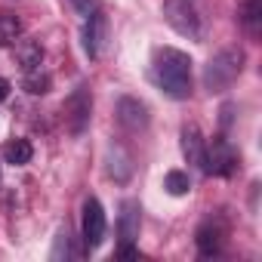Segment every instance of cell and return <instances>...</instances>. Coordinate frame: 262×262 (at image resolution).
Returning a JSON list of instances; mask_svg holds the SVG:
<instances>
[{
	"instance_id": "1",
	"label": "cell",
	"mask_w": 262,
	"mask_h": 262,
	"mask_svg": "<svg viewBox=\"0 0 262 262\" xmlns=\"http://www.w3.org/2000/svg\"><path fill=\"white\" fill-rule=\"evenodd\" d=\"M155 80L170 99H188L191 96V59L182 50L164 47L155 56Z\"/></svg>"
},
{
	"instance_id": "2",
	"label": "cell",
	"mask_w": 262,
	"mask_h": 262,
	"mask_svg": "<svg viewBox=\"0 0 262 262\" xmlns=\"http://www.w3.org/2000/svg\"><path fill=\"white\" fill-rule=\"evenodd\" d=\"M241 71H244V50H222V53H216L207 62L204 86L210 93H222V90H228L241 77Z\"/></svg>"
},
{
	"instance_id": "3",
	"label": "cell",
	"mask_w": 262,
	"mask_h": 262,
	"mask_svg": "<svg viewBox=\"0 0 262 262\" xmlns=\"http://www.w3.org/2000/svg\"><path fill=\"white\" fill-rule=\"evenodd\" d=\"M164 19L188 40H204V16L194 0H164Z\"/></svg>"
},
{
	"instance_id": "4",
	"label": "cell",
	"mask_w": 262,
	"mask_h": 262,
	"mask_svg": "<svg viewBox=\"0 0 262 262\" xmlns=\"http://www.w3.org/2000/svg\"><path fill=\"white\" fill-rule=\"evenodd\" d=\"M237 167V155L231 148V142L225 136H216L213 142H207L204 148V173H213V176H231Z\"/></svg>"
},
{
	"instance_id": "5",
	"label": "cell",
	"mask_w": 262,
	"mask_h": 262,
	"mask_svg": "<svg viewBox=\"0 0 262 262\" xmlns=\"http://www.w3.org/2000/svg\"><path fill=\"white\" fill-rule=\"evenodd\" d=\"M105 210L96 198H86L83 201V219H80V237H83V247L86 250H96L102 241H105Z\"/></svg>"
},
{
	"instance_id": "6",
	"label": "cell",
	"mask_w": 262,
	"mask_h": 262,
	"mask_svg": "<svg viewBox=\"0 0 262 262\" xmlns=\"http://www.w3.org/2000/svg\"><path fill=\"white\" fill-rule=\"evenodd\" d=\"M90 111H93V96L86 86H77L68 102H65V120H68V129H71V136H80L86 123H90Z\"/></svg>"
},
{
	"instance_id": "7",
	"label": "cell",
	"mask_w": 262,
	"mask_h": 262,
	"mask_svg": "<svg viewBox=\"0 0 262 262\" xmlns=\"http://www.w3.org/2000/svg\"><path fill=\"white\" fill-rule=\"evenodd\" d=\"M139 204L136 201H123L120 207V219H117V234H120V256H136L133 253V241L139 237Z\"/></svg>"
},
{
	"instance_id": "8",
	"label": "cell",
	"mask_w": 262,
	"mask_h": 262,
	"mask_svg": "<svg viewBox=\"0 0 262 262\" xmlns=\"http://www.w3.org/2000/svg\"><path fill=\"white\" fill-rule=\"evenodd\" d=\"M105 40H108V19L99 13L86 16V25H83V50L90 59H99L102 50H105Z\"/></svg>"
},
{
	"instance_id": "9",
	"label": "cell",
	"mask_w": 262,
	"mask_h": 262,
	"mask_svg": "<svg viewBox=\"0 0 262 262\" xmlns=\"http://www.w3.org/2000/svg\"><path fill=\"white\" fill-rule=\"evenodd\" d=\"M117 120H120L123 129H129V133L145 129L148 126V108H145V102H139L133 96H123L117 102Z\"/></svg>"
},
{
	"instance_id": "10",
	"label": "cell",
	"mask_w": 262,
	"mask_h": 262,
	"mask_svg": "<svg viewBox=\"0 0 262 262\" xmlns=\"http://www.w3.org/2000/svg\"><path fill=\"white\" fill-rule=\"evenodd\" d=\"M204 148H207V139L198 129V123H185L182 126V155L188 164H198L204 170Z\"/></svg>"
},
{
	"instance_id": "11",
	"label": "cell",
	"mask_w": 262,
	"mask_h": 262,
	"mask_svg": "<svg viewBox=\"0 0 262 262\" xmlns=\"http://www.w3.org/2000/svg\"><path fill=\"white\" fill-rule=\"evenodd\" d=\"M222 237H225V225L219 219H207L198 228V250H201V256H216L222 250Z\"/></svg>"
},
{
	"instance_id": "12",
	"label": "cell",
	"mask_w": 262,
	"mask_h": 262,
	"mask_svg": "<svg viewBox=\"0 0 262 262\" xmlns=\"http://www.w3.org/2000/svg\"><path fill=\"white\" fill-rule=\"evenodd\" d=\"M16 62L22 71L43 65V47L37 40H16Z\"/></svg>"
},
{
	"instance_id": "13",
	"label": "cell",
	"mask_w": 262,
	"mask_h": 262,
	"mask_svg": "<svg viewBox=\"0 0 262 262\" xmlns=\"http://www.w3.org/2000/svg\"><path fill=\"white\" fill-rule=\"evenodd\" d=\"M4 158H7V164H13V167H25V164H31L34 148H31L28 139H10L7 148H4Z\"/></svg>"
},
{
	"instance_id": "14",
	"label": "cell",
	"mask_w": 262,
	"mask_h": 262,
	"mask_svg": "<svg viewBox=\"0 0 262 262\" xmlns=\"http://www.w3.org/2000/svg\"><path fill=\"white\" fill-rule=\"evenodd\" d=\"M22 37V19L16 13H0V47H13Z\"/></svg>"
},
{
	"instance_id": "15",
	"label": "cell",
	"mask_w": 262,
	"mask_h": 262,
	"mask_svg": "<svg viewBox=\"0 0 262 262\" xmlns=\"http://www.w3.org/2000/svg\"><path fill=\"white\" fill-rule=\"evenodd\" d=\"M25 90L31 93V96H43V93H50V83H53V77H50V71H43V65H37V68H28L25 71Z\"/></svg>"
},
{
	"instance_id": "16",
	"label": "cell",
	"mask_w": 262,
	"mask_h": 262,
	"mask_svg": "<svg viewBox=\"0 0 262 262\" xmlns=\"http://www.w3.org/2000/svg\"><path fill=\"white\" fill-rule=\"evenodd\" d=\"M241 22L247 25V31L256 37L259 34V28H262V0H247V7H244V16H241Z\"/></svg>"
},
{
	"instance_id": "17",
	"label": "cell",
	"mask_w": 262,
	"mask_h": 262,
	"mask_svg": "<svg viewBox=\"0 0 262 262\" xmlns=\"http://www.w3.org/2000/svg\"><path fill=\"white\" fill-rule=\"evenodd\" d=\"M164 188H167L170 194L182 198V194H188V191H191V179H188V173H182V170H170V173H167V179H164Z\"/></svg>"
},
{
	"instance_id": "18",
	"label": "cell",
	"mask_w": 262,
	"mask_h": 262,
	"mask_svg": "<svg viewBox=\"0 0 262 262\" xmlns=\"http://www.w3.org/2000/svg\"><path fill=\"white\" fill-rule=\"evenodd\" d=\"M68 4L86 19V16H93V13H99V0H68Z\"/></svg>"
},
{
	"instance_id": "19",
	"label": "cell",
	"mask_w": 262,
	"mask_h": 262,
	"mask_svg": "<svg viewBox=\"0 0 262 262\" xmlns=\"http://www.w3.org/2000/svg\"><path fill=\"white\" fill-rule=\"evenodd\" d=\"M7 96H10V80H7V77H0V102H4Z\"/></svg>"
}]
</instances>
